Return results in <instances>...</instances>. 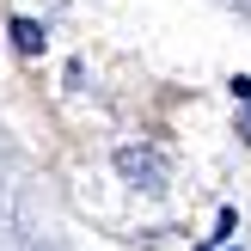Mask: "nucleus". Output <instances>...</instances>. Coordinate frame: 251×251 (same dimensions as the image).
<instances>
[{
  "label": "nucleus",
  "mask_w": 251,
  "mask_h": 251,
  "mask_svg": "<svg viewBox=\"0 0 251 251\" xmlns=\"http://www.w3.org/2000/svg\"><path fill=\"white\" fill-rule=\"evenodd\" d=\"M12 37H19V49H37V43H43V31H37L31 19H19V25H12Z\"/></svg>",
  "instance_id": "obj_1"
}]
</instances>
